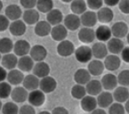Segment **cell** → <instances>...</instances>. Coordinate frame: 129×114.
Returning a JSON list of instances; mask_svg holds the SVG:
<instances>
[{"instance_id":"obj_48","label":"cell","mask_w":129,"mask_h":114,"mask_svg":"<svg viewBox=\"0 0 129 114\" xmlns=\"http://www.w3.org/2000/svg\"><path fill=\"white\" fill-rule=\"evenodd\" d=\"M121 59L123 60L125 63H129V46H125L121 52Z\"/></svg>"},{"instance_id":"obj_14","label":"cell","mask_w":129,"mask_h":114,"mask_svg":"<svg viewBox=\"0 0 129 114\" xmlns=\"http://www.w3.org/2000/svg\"><path fill=\"white\" fill-rule=\"evenodd\" d=\"M26 23L24 22V21H21L20 19L16 20V21H13L9 27L10 33L15 37H21L24 35L26 32Z\"/></svg>"},{"instance_id":"obj_31","label":"cell","mask_w":129,"mask_h":114,"mask_svg":"<svg viewBox=\"0 0 129 114\" xmlns=\"http://www.w3.org/2000/svg\"><path fill=\"white\" fill-rule=\"evenodd\" d=\"M39 83L40 80L38 77H37L35 74H28L24 78L22 85L27 90L32 91L39 88Z\"/></svg>"},{"instance_id":"obj_2","label":"cell","mask_w":129,"mask_h":114,"mask_svg":"<svg viewBox=\"0 0 129 114\" xmlns=\"http://www.w3.org/2000/svg\"><path fill=\"white\" fill-rule=\"evenodd\" d=\"M46 93L42 91L41 89H35L30 91L28 94V101L31 105L34 107L42 106L46 102Z\"/></svg>"},{"instance_id":"obj_8","label":"cell","mask_w":129,"mask_h":114,"mask_svg":"<svg viewBox=\"0 0 129 114\" xmlns=\"http://www.w3.org/2000/svg\"><path fill=\"white\" fill-rule=\"evenodd\" d=\"M30 45L27 40L20 39L14 43L13 46V53L17 56L21 57L24 55H28V53H30Z\"/></svg>"},{"instance_id":"obj_47","label":"cell","mask_w":129,"mask_h":114,"mask_svg":"<svg viewBox=\"0 0 129 114\" xmlns=\"http://www.w3.org/2000/svg\"><path fill=\"white\" fill-rule=\"evenodd\" d=\"M120 12L125 14H129V0H120L118 4Z\"/></svg>"},{"instance_id":"obj_16","label":"cell","mask_w":129,"mask_h":114,"mask_svg":"<svg viewBox=\"0 0 129 114\" xmlns=\"http://www.w3.org/2000/svg\"><path fill=\"white\" fill-rule=\"evenodd\" d=\"M30 56L35 62L44 61L47 56V50L42 45H35L30 49Z\"/></svg>"},{"instance_id":"obj_9","label":"cell","mask_w":129,"mask_h":114,"mask_svg":"<svg viewBox=\"0 0 129 114\" xmlns=\"http://www.w3.org/2000/svg\"><path fill=\"white\" fill-rule=\"evenodd\" d=\"M50 35L54 41L61 42L66 39L67 35H68V28L65 27L64 24L55 25L52 28V31Z\"/></svg>"},{"instance_id":"obj_3","label":"cell","mask_w":129,"mask_h":114,"mask_svg":"<svg viewBox=\"0 0 129 114\" xmlns=\"http://www.w3.org/2000/svg\"><path fill=\"white\" fill-rule=\"evenodd\" d=\"M57 53L62 57H69L75 53V46L70 40H62L57 46Z\"/></svg>"},{"instance_id":"obj_52","label":"cell","mask_w":129,"mask_h":114,"mask_svg":"<svg viewBox=\"0 0 129 114\" xmlns=\"http://www.w3.org/2000/svg\"><path fill=\"white\" fill-rule=\"evenodd\" d=\"M93 113H102V114H105L106 111L103 110V108H101V107H97L93 111Z\"/></svg>"},{"instance_id":"obj_54","label":"cell","mask_w":129,"mask_h":114,"mask_svg":"<svg viewBox=\"0 0 129 114\" xmlns=\"http://www.w3.org/2000/svg\"><path fill=\"white\" fill-rule=\"evenodd\" d=\"M61 2L63 3H71L73 1V0H61Z\"/></svg>"},{"instance_id":"obj_41","label":"cell","mask_w":129,"mask_h":114,"mask_svg":"<svg viewBox=\"0 0 129 114\" xmlns=\"http://www.w3.org/2000/svg\"><path fill=\"white\" fill-rule=\"evenodd\" d=\"M125 111V105H123L121 103H113L109 107V113L110 114H124Z\"/></svg>"},{"instance_id":"obj_12","label":"cell","mask_w":129,"mask_h":114,"mask_svg":"<svg viewBox=\"0 0 129 114\" xmlns=\"http://www.w3.org/2000/svg\"><path fill=\"white\" fill-rule=\"evenodd\" d=\"M92 51L93 55L95 59L103 60L105 59V57L108 55V46L104 44V42L99 41L97 43H94L92 46Z\"/></svg>"},{"instance_id":"obj_28","label":"cell","mask_w":129,"mask_h":114,"mask_svg":"<svg viewBox=\"0 0 129 114\" xmlns=\"http://www.w3.org/2000/svg\"><path fill=\"white\" fill-rule=\"evenodd\" d=\"M5 14L10 19V21H16L22 16L23 13L19 6L14 4L9 5L5 10Z\"/></svg>"},{"instance_id":"obj_20","label":"cell","mask_w":129,"mask_h":114,"mask_svg":"<svg viewBox=\"0 0 129 114\" xmlns=\"http://www.w3.org/2000/svg\"><path fill=\"white\" fill-rule=\"evenodd\" d=\"M107 46L108 50L110 53L113 54H119L121 53L122 50L124 49V43L122 41V38H111L108 42H107Z\"/></svg>"},{"instance_id":"obj_1","label":"cell","mask_w":129,"mask_h":114,"mask_svg":"<svg viewBox=\"0 0 129 114\" xmlns=\"http://www.w3.org/2000/svg\"><path fill=\"white\" fill-rule=\"evenodd\" d=\"M75 57L78 62L80 63H87L92 60L93 57L92 47H89L86 45L80 46L75 50Z\"/></svg>"},{"instance_id":"obj_49","label":"cell","mask_w":129,"mask_h":114,"mask_svg":"<svg viewBox=\"0 0 129 114\" xmlns=\"http://www.w3.org/2000/svg\"><path fill=\"white\" fill-rule=\"evenodd\" d=\"M53 114H68L69 111L68 110L64 108L62 106H59V107H55L53 110H52Z\"/></svg>"},{"instance_id":"obj_40","label":"cell","mask_w":129,"mask_h":114,"mask_svg":"<svg viewBox=\"0 0 129 114\" xmlns=\"http://www.w3.org/2000/svg\"><path fill=\"white\" fill-rule=\"evenodd\" d=\"M12 91H13L12 86L9 82L1 81V84H0V97L1 99H6L11 96Z\"/></svg>"},{"instance_id":"obj_23","label":"cell","mask_w":129,"mask_h":114,"mask_svg":"<svg viewBox=\"0 0 129 114\" xmlns=\"http://www.w3.org/2000/svg\"><path fill=\"white\" fill-rule=\"evenodd\" d=\"M97 103H98V107L101 108H109L110 105L113 103L114 97L113 94L110 93L109 91L102 92L101 94H99L97 95Z\"/></svg>"},{"instance_id":"obj_37","label":"cell","mask_w":129,"mask_h":114,"mask_svg":"<svg viewBox=\"0 0 129 114\" xmlns=\"http://www.w3.org/2000/svg\"><path fill=\"white\" fill-rule=\"evenodd\" d=\"M36 7L40 13H47L53 9V0H38Z\"/></svg>"},{"instance_id":"obj_32","label":"cell","mask_w":129,"mask_h":114,"mask_svg":"<svg viewBox=\"0 0 129 114\" xmlns=\"http://www.w3.org/2000/svg\"><path fill=\"white\" fill-rule=\"evenodd\" d=\"M85 88H86V92L87 95H91L93 96H97L99 94H101L103 92V85L100 80L97 79H91L85 85Z\"/></svg>"},{"instance_id":"obj_27","label":"cell","mask_w":129,"mask_h":114,"mask_svg":"<svg viewBox=\"0 0 129 114\" xmlns=\"http://www.w3.org/2000/svg\"><path fill=\"white\" fill-rule=\"evenodd\" d=\"M113 97L114 100L118 103H125L129 99V89L127 87L125 86H120L117 87L113 92Z\"/></svg>"},{"instance_id":"obj_33","label":"cell","mask_w":129,"mask_h":114,"mask_svg":"<svg viewBox=\"0 0 129 114\" xmlns=\"http://www.w3.org/2000/svg\"><path fill=\"white\" fill-rule=\"evenodd\" d=\"M91 73L86 69H78L74 74V80L77 84L86 85L91 80Z\"/></svg>"},{"instance_id":"obj_21","label":"cell","mask_w":129,"mask_h":114,"mask_svg":"<svg viewBox=\"0 0 129 114\" xmlns=\"http://www.w3.org/2000/svg\"><path fill=\"white\" fill-rule=\"evenodd\" d=\"M97 18L98 21H100L103 24H107L112 21L114 18V13L111 8L108 7H102L97 11Z\"/></svg>"},{"instance_id":"obj_13","label":"cell","mask_w":129,"mask_h":114,"mask_svg":"<svg viewBox=\"0 0 129 114\" xmlns=\"http://www.w3.org/2000/svg\"><path fill=\"white\" fill-rule=\"evenodd\" d=\"M101 82L103 89L107 90V91L114 90L118 85V76L112 74V73H107L103 77Z\"/></svg>"},{"instance_id":"obj_38","label":"cell","mask_w":129,"mask_h":114,"mask_svg":"<svg viewBox=\"0 0 129 114\" xmlns=\"http://www.w3.org/2000/svg\"><path fill=\"white\" fill-rule=\"evenodd\" d=\"M13 46L14 44L9 38H2L0 40V52L3 54L9 53H11V51H13Z\"/></svg>"},{"instance_id":"obj_42","label":"cell","mask_w":129,"mask_h":114,"mask_svg":"<svg viewBox=\"0 0 129 114\" xmlns=\"http://www.w3.org/2000/svg\"><path fill=\"white\" fill-rule=\"evenodd\" d=\"M118 85L128 87L129 86V70H124L118 75Z\"/></svg>"},{"instance_id":"obj_17","label":"cell","mask_w":129,"mask_h":114,"mask_svg":"<svg viewBox=\"0 0 129 114\" xmlns=\"http://www.w3.org/2000/svg\"><path fill=\"white\" fill-rule=\"evenodd\" d=\"M28 90H27L24 87H16L13 88L11 94V97L13 102L18 103H24L26 100H28Z\"/></svg>"},{"instance_id":"obj_55","label":"cell","mask_w":129,"mask_h":114,"mask_svg":"<svg viewBox=\"0 0 129 114\" xmlns=\"http://www.w3.org/2000/svg\"><path fill=\"white\" fill-rule=\"evenodd\" d=\"M126 40H127V43L129 44V32H128V34H127V36H126Z\"/></svg>"},{"instance_id":"obj_39","label":"cell","mask_w":129,"mask_h":114,"mask_svg":"<svg viewBox=\"0 0 129 114\" xmlns=\"http://www.w3.org/2000/svg\"><path fill=\"white\" fill-rule=\"evenodd\" d=\"M19 107L14 102H7L3 105L2 113L3 114H16L19 113Z\"/></svg>"},{"instance_id":"obj_15","label":"cell","mask_w":129,"mask_h":114,"mask_svg":"<svg viewBox=\"0 0 129 114\" xmlns=\"http://www.w3.org/2000/svg\"><path fill=\"white\" fill-rule=\"evenodd\" d=\"M112 36L115 38H123L128 34V26L124 21H117L111 27Z\"/></svg>"},{"instance_id":"obj_30","label":"cell","mask_w":129,"mask_h":114,"mask_svg":"<svg viewBox=\"0 0 129 114\" xmlns=\"http://www.w3.org/2000/svg\"><path fill=\"white\" fill-rule=\"evenodd\" d=\"M32 71H33V74H35L39 78H45L46 76H49L50 66L48 65V63H45L44 61L38 62L34 65V68H33Z\"/></svg>"},{"instance_id":"obj_4","label":"cell","mask_w":129,"mask_h":114,"mask_svg":"<svg viewBox=\"0 0 129 114\" xmlns=\"http://www.w3.org/2000/svg\"><path fill=\"white\" fill-rule=\"evenodd\" d=\"M57 88V82L54 78L51 76H46L40 79L39 89L46 94H50L53 92Z\"/></svg>"},{"instance_id":"obj_50","label":"cell","mask_w":129,"mask_h":114,"mask_svg":"<svg viewBox=\"0 0 129 114\" xmlns=\"http://www.w3.org/2000/svg\"><path fill=\"white\" fill-rule=\"evenodd\" d=\"M8 72L6 71V69L1 65L0 67V80L1 81H5V79H7Z\"/></svg>"},{"instance_id":"obj_46","label":"cell","mask_w":129,"mask_h":114,"mask_svg":"<svg viewBox=\"0 0 129 114\" xmlns=\"http://www.w3.org/2000/svg\"><path fill=\"white\" fill-rule=\"evenodd\" d=\"M38 0H20V4L25 9H31L37 6Z\"/></svg>"},{"instance_id":"obj_24","label":"cell","mask_w":129,"mask_h":114,"mask_svg":"<svg viewBox=\"0 0 129 114\" xmlns=\"http://www.w3.org/2000/svg\"><path fill=\"white\" fill-rule=\"evenodd\" d=\"M35 34L38 37H46L51 34L52 25L47 21H39L36 25L34 28Z\"/></svg>"},{"instance_id":"obj_10","label":"cell","mask_w":129,"mask_h":114,"mask_svg":"<svg viewBox=\"0 0 129 114\" xmlns=\"http://www.w3.org/2000/svg\"><path fill=\"white\" fill-rule=\"evenodd\" d=\"M23 21L28 25H36L39 21V11L38 9H26L22 14Z\"/></svg>"},{"instance_id":"obj_34","label":"cell","mask_w":129,"mask_h":114,"mask_svg":"<svg viewBox=\"0 0 129 114\" xmlns=\"http://www.w3.org/2000/svg\"><path fill=\"white\" fill-rule=\"evenodd\" d=\"M63 20H64L63 14L59 9H53L49 13H46V21L52 26L61 24V21H63Z\"/></svg>"},{"instance_id":"obj_36","label":"cell","mask_w":129,"mask_h":114,"mask_svg":"<svg viewBox=\"0 0 129 114\" xmlns=\"http://www.w3.org/2000/svg\"><path fill=\"white\" fill-rule=\"evenodd\" d=\"M70 94H71V96L74 97L75 99L81 100L83 97L86 95L87 92H86V88H85V87H84V85L76 84L75 86H73L71 90H70Z\"/></svg>"},{"instance_id":"obj_51","label":"cell","mask_w":129,"mask_h":114,"mask_svg":"<svg viewBox=\"0 0 129 114\" xmlns=\"http://www.w3.org/2000/svg\"><path fill=\"white\" fill-rule=\"evenodd\" d=\"M103 2L109 7H113V6H116L117 5L119 4L120 0H103Z\"/></svg>"},{"instance_id":"obj_18","label":"cell","mask_w":129,"mask_h":114,"mask_svg":"<svg viewBox=\"0 0 129 114\" xmlns=\"http://www.w3.org/2000/svg\"><path fill=\"white\" fill-rule=\"evenodd\" d=\"M104 66L105 69H107L110 71H114L119 69L121 65V59L118 56V54H111L107 55L104 59Z\"/></svg>"},{"instance_id":"obj_35","label":"cell","mask_w":129,"mask_h":114,"mask_svg":"<svg viewBox=\"0 0 129 114\" xmlns=\"http://www.w3.org/2000/svg\"><path fill=\"white\" fill-rule=\"evenodd\" d=\"M87 4L85 0H73L70 3V10L75 14H82L87 11Z\"/></svg>"},{"instance_id":"obj_45","label":"cell","mask_w":129,"mask_h":114,"mask_svg":"<svg viewBox=\"0 0 129 114\" xmlns=\"http://www.w3.org/2000/svg\"><path fill=\"white\" fill-rule=\"evenodd\" d=\"M20 114H35L36 113V110L34 109V106L29 104H24L20 108L19 110Z\"/></svg>"},{"instance_id":"obj_29","label":"cell","mask_w":129,"mask_h":114,"mask_svg":"<svg viewBox=\"0 0 129 114\" xmlns=\"http://www.w3.org/2000/svg\"><path fill=\"white\" fill-rule=\"evenodd\" d=\"M24 75H23V71H21L20 69L16 70V69H13V70H9L7 76V81L9 82L11 85L13 86H18L21 84L24 80Z\"/></svg>"},{"instance_id":"obj_26","label":"cell","mask_w":129,"mask_h":114,"mask_svg":"<svg viewBox=\"0 0 129 114\" xmlns=\"http://www.w3.org/2000/svg\"><path fill=\"white\" fill-rule=\"evenodd\" d=\"M34 60L30 55H24L21 56L18 61V69L23 71V72H29L34 68Z\"/></svg>"},{"instance_id":"obj_43","label":"cell","mask_w":129,"mask_h":114,"mask_svg":"<svg viewBox=\"0 0 129 114\" xmlns=\"http://www.w3.org/2000/svg\"><path fill=\"white\" fill-rule=\"evenodd\" d=\"M103 0H87L86 4L87 6L93 11H98L99 9H101L103 7Z\"/></svg>"},{"instance_id":"obj_19","label":"cell","mask_w":129,"mask_h":114,"mask_svg":"<svg viewBox=\"0 0 129 114\" xmlns=\"http://www.w3.org/2000/svg\"><path fill=\"white\" fill-rule=\"evenodd\" d=\"M95 36H96V39L99 41L108 42L112 37L111 28L105 24L101 25L95 30Z\"/></svg>"},{"instance_id":"obj_7","label":"cell","mask_w":129,"mask_h":114,"mask_svg":"<svg viewBox=\"0 0 129 114\" xmlns=\"http://www.w3.org/2000/svg\"><path fill=\"white\" fill-rule=\"evenodd\" d=\"M80 105L81 108L84 111L86 112H93L95 109L98 107V103H97V99L95 96L91 95H85V97L81 99L80 102Z\"/></svg>"},{"instance_id":"obj_53","label":"cell","mask_w":129,"mask_h":114,"mask_svg":"<svg viewBox=\"0 0 129 114\" xmlns=\"http://www.w3.org/2000/svg\"><path fill=\"white\" fill-rule=\"evenodd\" d=\"M125 111L127 113H129V99L125 103Z\"/></svg>"},{"instance_id":"obj_25","label":"cell","mask_w":129,"mask_h":114,"mask_svg":"<svg viewBox=\"0 0 129 114\" xmlns=\"http://www.w3.org/2000/svg\"><path fill=\"white\" fill-rule=\"evenodd\" d=\"M104 63L99 59H95L93 61H90L88 63L87 70H89V72L91 73L92 76H100V75L103 74V72L104 71Z\"/></svg>"},{"instance_id":"obj_44","label":"cell","mask_w":129,"mask_h":114,"mask_svg":"<svg viewBox=\"0 0 129 114\" xmlns=\"http://www.w3.org/2000/svg\"><path fill=\"white\" fill-rule=\"evenodd\" d=\"M10 19L6 14H1L0 15V31H6L10 27Z\"/></svg>"},{"instance_id":"obj_6","label":"cell","mask_w":129,"mask_h":114,"mask_svg":"<svg viewBox=\"0 0 129 114\" xmlns=\"http://www.w3.org/2000/svg\"><path fill=\"white\" fill-rule=\"evenodd\" d=\"M78 39L82 43H85V44L93 43L95 38H96L95 31L92 28H89V27H84V28H80V31H78Z\"/></svg>"},{"instance_id":"obj_11","label":"cell","mask_w":129,"mask_h":114,"mask_svg":"<svg viewBox=\"0 0 129 114\" xmlns=\"http://www.w3.org/2000/svg\"><path fill=\"white\" fill-rule=\"evenodd\" d=\"M80 19H81V24L84 27H89V28H93V26H95L98 21L97 13L93 10L85 11L84 13H82Z\"/></svg>"},{"instance_id":"obj_22","label":"cell","mask_w":129,"mask_h":114,"mask_svg":"<svg viewBox=\"0 0 129 114\" xmlns=\"http://www.w3.org/2000/svg\"><path fill=\"white\" fill-rule=\"evenodd\" d=\"M18 61L19 59L17 58V55L15 53H6L2 56L1 59V64L3 67L6 69V70H13L15 69L16 66H18Z\"/></svg>"},{"instance_id":"obj_5","label":"cell","mask_w":129,"mask_h":114,"mask_svg":"<svg viewBox=\"0 0 129 114\" xmlns=\"http://www.w3.org/2000/svg\"><path fill=\"white\" fill-rule=\"evenodd\" d=\"M63 23L68 30L71 31H75L79 28L80 25H81V19L78 14H75L72 13L65 16L64 20H63Z\"/></svg>"}]
</instances>
